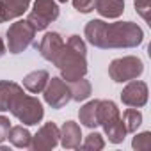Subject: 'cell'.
Returning a JSON list of instances; mask_svg holds the SVG:
<instances>
[{
    "label": "cell",
    "instance_id": "9",
    "mask_svg": "<svg viewBox=\"0 0 151 151\" xmlns=\"http://www.w3.org/2000/svg\"><path fill=\"white\" fill-rule=\"evenodd\" d=\"M7 128H9V123H7L4 117H0V139L6 137V133H2V130H7Z\"/></svg>",
    "mask_w": 151,
    "mask_h": 151
},
{
    "label": "cell",
    "instance_id": "2",
    "mask_svg": "<svg viewBox=\"0 0 151 151\" xmlns=\"http://www.w3.org/2000/svg\"><path fill=\"white\" fill-rule=\"evenodd\" d=\"M34 27L29 25V22H16L9 32H7V37H9V50L13 53H20L22 50H25L34 36Z\"/></svg>",
    "mask_w": 151,
    "mask_h": 151
},
{
    "label": "cell",
    "instance_id": "10",
    "mask_svg": "<svg viewBox=\"0 0 151 151\" xmlns=\"http://www.w3.org/2000/svg\"><path fill=\"white\" fill-rule=\"evenodd\" d=\"M4 53V45H2V41H0V55Z\"/></svg>",
    "mask_w": 151,
    "mask_h": 151
},
{
    "label": "cell",
    "instance_id": "7",
    "mask_svg": "<svg viewBox=\"0 0 151 151\" xmlns=\"http://www.w3.org/2000/svg\"><path fill=\"white\" fill-rule=\"evenodd\" d=\"M46 80H48L46 71H36V73H30L29 77L25 78V86H27L29 91L37 93L39 89H43V86H45Z\"/></svg>",
    "mask_w": 151,
    "mask_h": 151
},
{
    "label": "cell",
    "instance_id": "1",
    "mask_svg": "<svg viewBox=\"0 0 151 151\" xmlns=\"http://www.w3.org/2000/svg\"><path fill=\"white\" fill-rule=\"evenodd\" d=\"M86 48L82 45V41L73 36L68 43V46L64 50H60V59L57 57V64L60 68V71L64 73V77L68 80H80V77L86 73V60H84V53Z\"/></svg>",
    "mask_w": 151,
    "mask_h": 151
},
{
    "label": "cell",
    "instance_id": "5",
    "mask_svg": "<svg viewBox=\"0 0 151 151\" xmlns=\"http://www.w3.org/2000/svg\"><path fill=\"white\" fill-rule=\"evenodd\" d=\"M60 50H62L60 36L55 34V32L46 34L45 39H43V43H41V53H43V57L48 59V60H53V62H55L57 57H59V53H60Z\"/></svg>",
    "mask_w": 151,
    "mask_h": 151
},
{
    "label": "cell",
    "instance_id": "11",
    "mask_svg": "<svg viewBox=\"0 0 151 151\" xmlns=\"http://www.w3.org/2000/svg\"><path fill=\"white\" fill-rule=\"evenodd\" d=\"M60 2H66V0H60Z\"/></svg>",
    "mask_w": 151,
    "mask_h": 151
},
{
    "label": "cell",
    "instance_id": "4",
    "mask_svg": "<svg viewBox=\"0 0 151 151\" xmlns=\"http://www.w3.org/2000/svg\"><path fill=\"white\" fill-rule=\"evenodd\" d=\"M69 91L68 87L59 80V78H52V84L50 87L46 89V101L52 105V107H62L68 100H69Z\"/></svg>",
    "mask_w": 151,
    "mask_h": 151
},
{
    "label": "cell",
    "instance_id": "6",
    "mask_svg": "<svg viewBox=\"0 0 151 151\" xmlns=\"http://www.w3.org/2000/svg\"><path fill=\"white\" fill-rule=\"evenodd\" d=\"M96 7L103 16H117L123 11L121 0H98Z\"/></svg>",
    "mask_w": 151,
    "mask_h": 151
},
{
    "label": "cell",
    "instance_id": "8",
    "mask_svg": "<svg viewBox=\"0 0 151 151\" xmlns=\"http://www.w3.org/2000/svg\"><path fill=\"white\" fill-rule=\"evenodd\" d=\"M94 6V0H75V7L82 13H89Z\"/></svg>",
    "mask_w": 151,
    "mask_h": 151
},
{
    "label": "cell",
    "instance_id": "3",
    "mask_svg": "<svg viewBox=\"0 0 151 151\" xmlns=\"http://www.w3.org/2000/svg\"><path fill=\"white\" fill-rule=\"evenodd\" d=\"M57 16H59V9L53 0H37L34 6V11L29 18V23H32L34 29L41 30Z\"/></svg>",
    "mask_w": 151,
    "mask_h": 151
}]
</instances>
